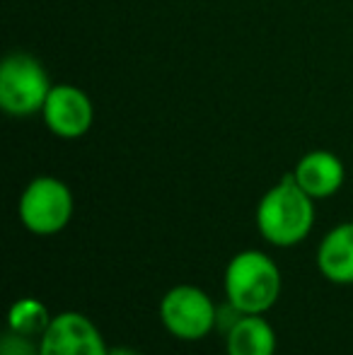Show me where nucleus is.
<instances>
[{
    "label": "nucleus",
    "mask_w": 353,
    "mask_h": 355,
    "mask_svg": "<svg viewBox=\"0 0 353 355\" xmlns=\"http://www.w3.org/2000/svg\"><path fill=\"white\" fill-rule=\"evenodd\" d=\"M160 322L179 341H201L218 327V307L206 290L182 283L160 300Z\"/></svg>",
    "instance_id": "39448f33"
},
{
    "label": "nucleus",
    "mask_w": 353,
    "mask_h": 355,
    "mask_svg": "<svg viewBox=\"0 0 353 355\" xmlns=\"http://www.w3.org/2000/svg\"><path fill=\"white\" fill-rule=\"evenodd\" d=\"M107 355H141L136 348H128V346H117V348H109Z\"/></svg>",
    "instance_id": "ddd939ff"
},
{
    "label": "nucleus",
    "mask_w": 353,
    "mask_h": 355,
    "mask_svg": "<svg viewBox=\"0 0 353 355\" xmlns=\"http://www.w3.org/2000/svg\"><path fill=\"white\" fill-rule=\"evenodd\" d=\"M227 355H276V331L264 314H242L225 334Z\"/></svg>",
    "instance_id": "9d476101"
},
{
    "label": "nucleus",
    "mask_w": 353,
    "mask_h": 355,
    "mask_svg": "<svg viewBox=\"0 0 353 355\" xmlns=\"http://www.w3.org/2000/svg\"><path fill=\"white\" fill-rule=\"evenodd\" d=\"M19 220L32 234L51 237L66 230L73 218V193L61 179L37 177L24 187L17 206Z\"/></svg>",
    "instance_id": "20e7f679"
},
{
    "label": "nucleus",
    "mask_w": 353,
    "mask_h": 355,
    "mask_svg": "<svg viewBox=\"0 0 353 355\" xmlns=\"http://www.w3.org/2000/svg\"><path fill=\"white\" fill-rule=\"evenodd\" d=\"M317 268L334 285H353V223H339L317 247Z\"/></svg>",
    "instance_id": "1a4fd4ad"
},
{
    "label": "nucleus",
    "mask_w": 353,
    "mask_h": 355,
    "mask_svg": "<svg viewBox=\"0 0 353 355\" xmlns=\"http://www.w3.org/2000/svg\"><path fill=\"white\" fill-rule=\"evenodd\" d=\"M42 114L49 131L58 138H66V141L85 136L94 119V109L89 97L83 89L73 87V85L51 87Z\"/></svg>",
    "instance_id": "0eeeda50"
},
{
    "label": "nucleus",
    "mask_w": 353,
    "mask_h": 355,
    "mask_svg": "<svg viewBox=\"0 0 353 355\" xmlns=\"http://www.w3.org/2000/svg\"><path fill=\"white\" fill-rule=\"evenodd\" d=\"M0 355H42L37 338L22 336V334L8 331L0 343Z\"/></svg>",
    "instance_id": "f8f14e48"
},
{
    "label": "nucleus",
    "mask_w": 353,
    "mask_h": 355,
    "mask_svg": "<svg viewBox=\"0 0 353 355\" xmlns=\"http://www.w3.org/2000/svg\"><path fill=\"white\" fill-rule=\"evenodd\" d=\"M51 83L44 66L32 53L15 51L0 68V107L12 116H32L42 112Z\"/></svg>",
    "instance_id": "7ed1b4c3"
},
{
    "label": "nucleus",
    "mask_w": 353,
    "mask_h": 355,
    "mask_svg": "<svg viewBox=\"0 0 353 355\" xmlns=\"http://www.w3.org/2000/svg\"><path fill=\"white\" fill-rule=\"evenodd\" d=\"M293 177L302 187V191L312 198H329L344 187L346 169L344 162L329 150H312L302 155L300 162L293 169Z\"/></svg>",
    "instance_id": "6e6552de"
},
{
    "label": "nucleus",
    "mask_w": 353,
    "mask_h": 355,
    "mask_svg": "<svg viewBox=\"0 0 353 355\" xmlns=\"http://www.w3.org/2000/svg\"><path fill=\"white\" fill-rule=\"evenodd\" d=\"M51 314H49L46 304L37 297H19L17 302L10 307L8 312V327L10 331L22 334L29 338H42L44 331L51 324Z\"/></svg>",
    "instance_id": "9b49d317"
},
{
    "label": "nucleus",
    "mask_w": 353,
    "mask_h": 355,
    "mask_svg": "<svg viewBox=\"0 0 353 355\" xmlns=\"http://www.w3.org/2000/svg\"><path fill=\"white\" fill-rule=\"evenodd\" d=\"M315 225V198L302 191L293 174H286L276 187L261 196L257 206L259 234L273 247H295Z\"/></svg>",
    "instance_id": "f257e3e1"
},
{
    "label": "nucleus",
    "mask_w": 353,
    "mask_h": 355,
    "mask_svg": "<svg viewBox=\"0 0 353 355\" xmlns=\"http://www.w3.org/2000/svg\"><path fill=\"white\" fill-rule=\"evenodd\" d=\"M223 288L225 300L242 314H266L281 297L283 278L266 252L245 249L227 261Z\"/></svg>",
    "instance_id": "f03ea898"
},
{
    "label": "nucleus",
    "mask_w": 353,
    "mask_h": 355,
    "mask_svg": "<svg viewBox=\"0 0 353 355\" xmlns=\"http://www.w3.org/2000/svg\"><path fill=\"white\" fill-rule=\"evenodd\" d=\"M42 355H107L109 346L102 331L80 312H61L51 319L39 338Z\"/></svg>",
    "instance_id": "423d86ee"
}]
</instances>
